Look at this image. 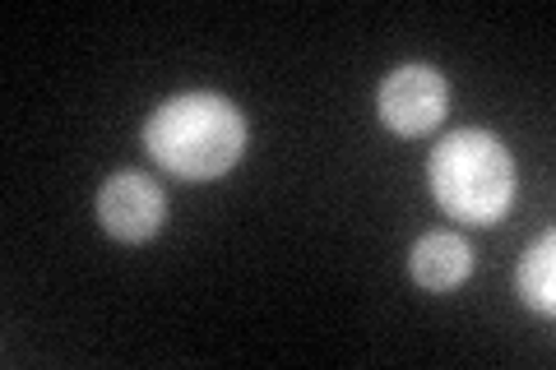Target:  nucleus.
Wrapping results in <instances>:
<instances>
[{"label":"nucleus","mask_w":556,"mask_h":370,"mask_svg":"<svg viewBox=\"0 0 556 370\" xmlns=\"http://www.w3.org/2000/svg\"><path fill=\"white\" fill-rule=\"evenodd\" d=\"M427 186L455 222L492 227L515 204L510 149L492 130H450L427 163Z\"/></svg>","instance_id":"obj_2"},{"label":"nucleus","mask_w":556,"mask_h":370,"mask_svg":"<svg viewBox=\"0 0 556 370\" xmlns=\"http://www.w3.org/2000/svg\"><path fill=\"white\" fill-rule=\"evenodd\" d=\"M519 296H525V306L538 310V315H552L556 310V232H543L538 237L525 259H519Z\"/></svg>","instance_id":"obj_6"},{"label":"nucleus","mask_w":556,"mask_h":370,"mask_svg":"<svg viewBox=\"0 0 556 370\" xmlns=\"http://www.w3.org/2000/svg\"><path fill=\"white\" fill-rule=\"evenodd\" d=\"M445 107H450V84H445L441 69H431V65L390 69L386 84H380V93H376L380 120L404 139L437 130L445 120Z\"/></svg>","instance_id":"obj_3"},{"label":"nucleus","mask_w":556,"mask_h":370,"mask_svg":"<svg viewBox=\"0 0 556 370\" xmlns=\"http://www.w3.org/2000/svg\"><path fill=\"white\" fill-rule=\"evenodd\" d=\"M98 222L102 232L116 237V241H149L163 232L167 222V195L163 186L153 181V176L144 171H116L102 181L98 190Z\"/></svg>","instance_id":"obj_4"},{"label":"nucleus","mask_w":556,"mask_h":370,"mask_svg":"<svg viewBox=\"0 0 556 370\" xmlns=\"http://www.w3.org/2000/svg\"><path fill=\"white\" fill-rule=\"evenodd\" d=\"M413 283L427 292H455L468 273H473V251L455 232H427L408 255Z\"/></svg>","instance_id":"obj_5"},{"label":"nucleus","mask_w":556,"mask_h":370,"mask_svg":"<svg viewBox=\"0 0 556 370\" xmlns=\"http://www.w3.org/2000/svg\"><path fill=\"white\" fill-rule=\"evenodd\" d=\"M144 149L177 181H218L247 153V116L223 93H181L149 116Z\"/></svg>","instance_id":"obj_1"}]
</instances>
